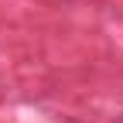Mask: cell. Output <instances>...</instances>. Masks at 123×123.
Instances as JSON below:
<instances>
[]
</instances>
